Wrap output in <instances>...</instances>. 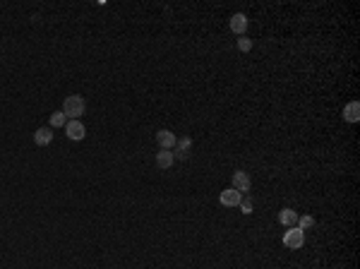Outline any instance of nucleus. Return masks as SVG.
Here are the masks:
<instances>
[{
	"label": "nucleus",
	"instance_id": "obj_1",
	"mask_svg": "<svg viewBox=\"0 0 360 269\" xmlns=\"http://www.w3.org/2000/svg\"><path fill=\"white\" fill-rule=\"evenodd\" d=\"M87 111V101H84V96L79 94H70V96H65V103H63V113L67 121H79V116H84Z\"/></svg>",
	"mask_w": 360,
	"mask_h": 269
},
{
	"label": "nucleus",
	"instance_id": "obj_2",
	"mask_svg": "<svg viewBox=\"0 0 360 269\" xmlns=\"http://www.w3.org/2000/svg\"><path fill=\"white\" fill-rule=\"evenodd\" d=\"M284 245H286L288 250H300L305 245V231H300L298 226L288 228V231L284 233Z\"/></svg>",
	"mask_w": 360,
	"mask_h": 269
},
{
	"label": "nucleus",
	"instance_id": "obj_3",
	"mask_svg": "<svg viewBox=\"0 0 360 269\" xmlns=\"http://www.w3.org/2000/svg\"><path fill=\"white\" fill-rule=\"evenodd\" d=\"M65 132L72 142H82L87 137V128L82 125V121H67L65 123Z\"/></svg>",
	"mask_w": 360,
	"mask_h": 269
},
{
	"label": "nucleus",
	"instance_id": "obj_4",
	"mask_svg": "<svg viewBox=\"0 0 360 269\" xmlns=\"http://www.w3.org/2000/svg\"><path fill=\"white\" fill-rule=\"evenodd\" d=\"M250 176L245 173V171H235L233 173V180H231V187L233 190H238L240 195H245V193H250Z\"/></svg>",
	"mask_w": 360,
	"mask_h": 269
},
{
	"label": "nucleus",
	"instance_id": "obj_5",
	"mask_svg": "<svg viewBox=\"0 0 360 269\" xmlns=\"http://www.w3.org/2000/svg\"><path fill=\"white\" fill-rule=\"evenodd\" d=\"M248 24H250V19H248V15H243V12H235V15L231 17V31L233 34H238V36H245Z\"/></svg>",
	"mask_w": 360,
	"mask_h": 269
},
{
	"label": "nucleus",
	"instance_id": "obj_6",
	"mask_svg": "<svg viewBox=\"0 0 360 269\" xmlns=\"http://www.w3.org/2000/svg\"><path fill=\"white\" fill-rule=\"evenodd\" d=\"M221 204L223 207H238L240 202H243V195H240L238 190H233V187H226V190H221Z\"/></svg>",
	"mask_w": 360,
	"mask_h": 269
},
{
	"label": "nucleus",
	"instance_id": "obj_7",
	"mask_svg": "<svg viewBox=\"0 0 360 269\" xmlns=\"http://www.w3.org/2000/svg\"><path fill=\"white\" fill-rule=\"evenodd\" d=\"M176 142H178V137L171 130H158L156 132V144L161 149H173L176 147Z\"/></svg>",
	"mask_w": 360,
	"mask_h": 269
},
{
	"label": "nucleus",
	"instance_id": "obj_8",
	"mask_svg": "<svg viewBox=\"0 0 360 269\" xmlns=\"http://www.w3.org/2000/svg\"><path fill=\"white\" fill-rule=\"evenodd\" d=\"M343 121L346 123H358L360 121V103L358 101H351L343 106Z\"/></svg>",
	"mask_w": 360,
	"mask_h": 269
},
{
	"label": "nucleus",
	"instance_id": "obj_9",
	"mask_svg": "<svg viewBox=\"0 0 360 269\" xmlns=\"http://www.w3.org/2000/svg\"><path fill=\"white\" fill-rule=\"evenodd\" d=\"M173 161H176L173 149H158V154H156V166L158 168H171L173 166Z\"/></svg>",
	"mask_w": 360,
	"mask_h": 269
},
{
	"label": "nucleus",
	"instance_id": "obj_10",
	"mask_svg": "<svg viewBox=\"0 0 360 269\" xmlns=\"http://www.w3.org/2000/svg\"><path fill=\"white\" fill-rule=\"evenodd\" d=\"M190 147H192V139L190 137H180L176 142V147H173V154L176 159H187L190 157Z\"/></svg>",
	"mask_w": 360,
	"mask_h": 269
},
{
	"label": "nucleus",
	"instance_id": "obj_11",
	"mask_svg": "<svg viewBox=\"0 0 360 269\" xmlns=\"http://www.w3.org/2000/svg\"><path fill=\"white\" fill-rule=\"evenodd\" d=\"M278 223H281V226H286V228H293V226L298 223V214L293 212V209L284 207V209L278 212Z\"/></svg>",
	"mask_w": 360,
	"mask_h": 269
},
{
	"label": "nucleus",
	"instance_id": "obj_12",
	"mask_svg": "<svg viewBox=\"0 0 360 269\" xmlns=\"http://www.w3.org/2000/svg\"><path fill=\"white\" fill-rule=\"evenodd\" d=\"M34 142H36V147H48L53 142V130L51 128H38L34 132Z\"/></svg>",
	"mask_w": 360,
	"mask_h": 269
},
{
	"label": "nucleus",
	"instance_id": "obj_13",
	"mask_svg": "<svg viewBox=\"0 0 360 269\" xmlns=\"http://www.w3.org/2000/svg\"><path fill=\"white\" fill-rule=\"evenodd\" d=\"M296 226L300 228V231H310V228L314 226V219L310 216V214H305V216H298V223H296Z\"/></svg>",
	"mask_w": 360,
	"mask_h": 269
},
{
	"label": "nucleus",
	"instance_id": "obj_14",
	"mask_svg": "<svg viewBox=\"0 0 360 269\" xmlns=\"http://www.w3.org/2000/svg\"><path fill=\"white\" fill-rule=\"evenodd\" d=\"M65 123H67V118H65L63 111L51 113V128H65Z\"/></svg>",
	"mask_w": 360,
	"mask_h": 269
},
{
	"label": "nucleus",
	"instance_id": "obj_15",
	"mask_svg": "<svg viewBox=\"0 0 360 269\" xmlns=\"http://www.w3.org/2000/svg\"><path fill=\"white\" fill-rule=\"evenodd\" d=\"M252 46H255V44H252V39H248V36H240L238 39V48L243 51V53H250V51H252Z\"/></svg>",
	"mask_w": 360,
	"mask_h": 269
},
{
	"label": "nucleus",
	"instance_id": "obj_16",
	"mask_svg": "<svg viewBox=\"0 0 360 269\" xmlns=\"http://www.w3.org/2000/svg\"><path fill=\"white\" fill-rule=\"evenodd\" d=\"M238 207L243 209V214H252V202H250V200H243Z\"/></svg>",
	"mask_w": 360,
	"mask_h": 269
}]
</instances>
